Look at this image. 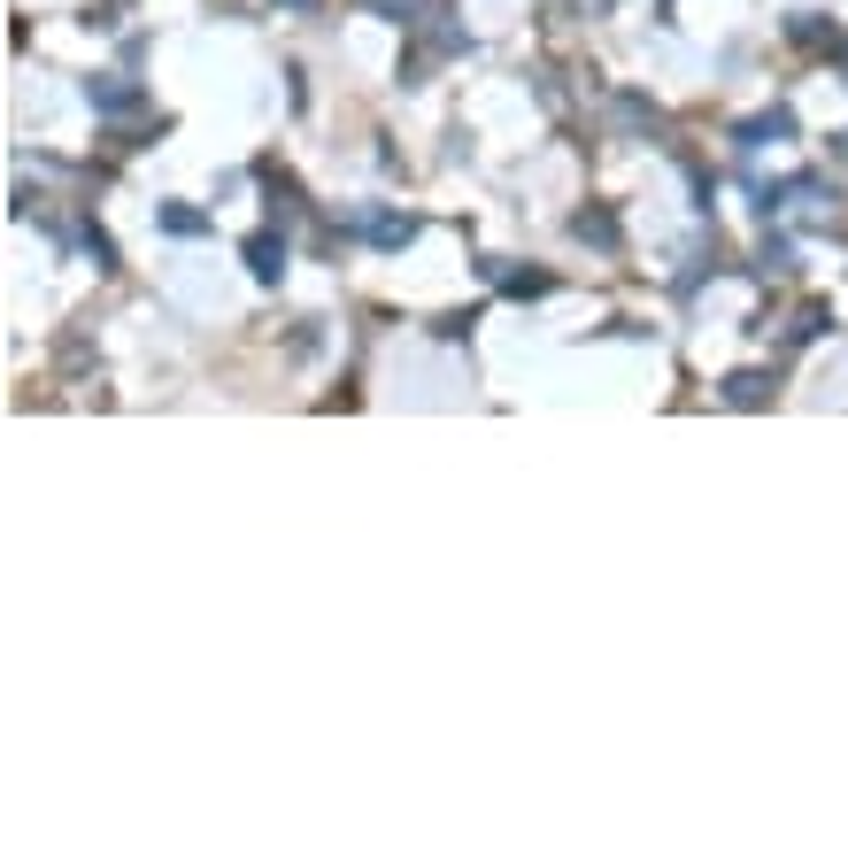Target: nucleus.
I'll use <instances>...</instances> for the list:
<instances>
[{
  "mask_svg": "<svg viewBox=\"0 0 848 848\" xmlns=\"http://www.w3.org/2000/svg\"><path fill=\"white\" fill-rule=\"evenodd\" d=\"M247 270H255V278H278V270H286V239H270V232L247 239Z\"/></svg>",
  "mask_w": 848,
  "mask_h": 848,
  "instance_id": "obj_1",
  "label": "nucleus"
},
{
  "mask_svg": "<svg viewBox=\"0 0 848 848\" xmlns=\"http://www.w3.org/2000/svg\"><path fill=\"white\" fill-rule=\"evenodd\" d=\"M764 394H772V378H756V370H733V378H725V401H740V409L764 401Z\"/></svg>",
  "mask_w": 848,
  "mask_h": 848,
  "instance_id": "obj_2",
  "label": "nucleus"
},
{
  "mask_svg": "<svg viewBox=\"0 0 848 848\" xmlns=\"http://www.w3.org/2000/svg\"><path fill=\"white\" fill-rule=\"evenodd\" d=\"M571 232H579V239H594V247H610V239H617V224H610V216H602V208H586V216H579V224H571Z\"/></svg>",
  "mask_w": 848,
  "mask_h": 848,
  "instance_id": "obj_3",
  "label": "nucleus"
},
{
  "mask_svg": "<svg viewBox=\"0 0 848 848\" xmlns=\"http://www.w3.org/2000/svg\"><path fill=\"white\" fill-rule=\"evenodd\" d=\"M409 232H417V224H409V216H378V224H370V239H378V247H401V239H409Z\"/></svg>",
  "mask_w": 848,
  "mask_h": 848,
  "instance_id": "obj_4",
  "label": "nucleus"
}]
</instances>
